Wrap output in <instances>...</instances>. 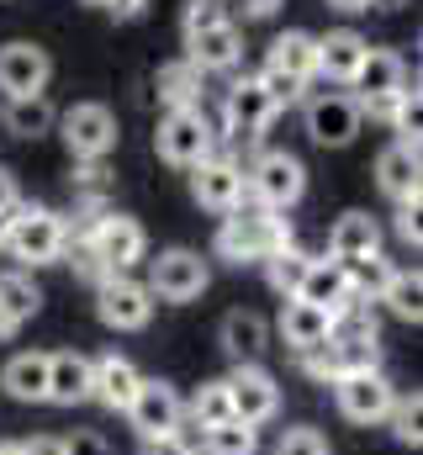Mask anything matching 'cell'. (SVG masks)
<instances>
[{"mask_svg": "<svg viewBox=\"0 0 423 455\" xmlns=\"http://www.w3.org/2000/svg\"><path fill=\"white\" fill-rule=\"evenodd\" d=\"M243 191L254 196V207L286 212V207H297V202H302V191H307V170H302V159H297V154L270 148V154H259V159L249 164Z\"/></svg>", "mask_w": 423, "mask_h": 455, "instance_id": "obj_3", "label": "cell"}, {"mask_svg": "<svg viewBox=\"0 0 423 455\" xmlns=\"http://www.w3.org/2000/svg\"><path fill=\"white\" fill-rule=\"evenodd\" d=\"M397 238H403V243H413V249H419V202H403V207H397Z\"/></svg>", "mask_w": 423, "mask_h": 455, "instance_id": "obj_41", "label": "cell"}, {"mask_svg": "<svg viewBox=\"0 0 423 455\" xmlns=\"http://www.w3.org/2000/svg\"><path fill=\"white\" fill-rule=\"evenodd\" d=\"M387 419H392V429H397V440L419 451V445H423V429H419V419H423V397H419V392H413V397H397Z\"/></svg>", "mask_w": 423, "mask_h": 455, "instance_id": "obj_36", "label": "cell"}, {"mask_svg": "<svg viewBox=\"0 0 423 455\" xmlns=\"http://www.w3.org/2000/svg\"><path fill=\"white\" fill-rule=\"evenodd\" d=\"M307 265H313V254H302L297 243L275 249V254L265 259V281H270V291H281V297L291 302V297H297V286H302V275H307Z\"/></svg>", "mask_w": 423, "mask_h": 455, "instance_id": "obj_31", "label": "cell"}, {"mask_svg": "<svg viewBox=\"0 0 423 455\" xmlns=\"http://www.w3.org/2000/svg\"><path fill=\"white\" fill-rule=\"evenodd\" d=\"M297 302H313V307H323L328 318L344 313V307L355 302V291H349V270L333 265V259H313L307 275H302V286H297Z\"/></svg>", "mask_w": 423, "mask_h": 455, "instance_id": "obj_19", "label": "cell"}, {"mask_svg": "<svg viewBox=\"0 0 423 455\" xmlns=\"http://www.w3.org/2000/svg\"><path fill=\"white\" fill-rule=\"evenodd\" d=\"M186 413H191V424H196V429H217V424H227V419H233L227 387H222V381H207V387L186 403Z\"/></svg>", "mask_w": 423, "mask_h": 455, "instance_id": "obj_35", "label": "cell"}, {"mask_svg": "<svg viewBox=\"0 0 423 455\" xmlns=\"http://www.w3.org/2000/svg\"><path fill=\"white\" fill-rule=\"evenodd\" d=\"M85 5H106V0H85Z\"/></svg>", "mask_w": 423, "mask_h": 455, "instance_id": "obj_51", "label": "cell"}, {"mask_svg": "<svg viewBox=\"0 0 423 455\" xmlns=\"http://www.w3.org/2000/svg\"><path fill=\"white\" fill-rule=\"evenodd\" d=\"M371 254H381V228H376L371 212H344L328 228V259L333 265H360Z\"/></svg>", "mask_w": 423, "mask_h": 455, "instance_id": "obj_16", "label": "cell"}, {"mask_svg": "<svg viewBox=\"0 0 423 455\" xmlns=\"http://www.w3.org/2000/svg\"><path fill=\"white\" fill-rule=\"evenodd\" d=\"M96 313H101L106 329L138 334V329H148V318H154V297H148V286L132 281V275H106L101 286H96Z\"/></svg>", "mask_w": 423, "mask_h": 455, "instance_id": "obj_10", "label": "cell"}, {"mask_svg": "<svg viewBox=\"0 0 423 455\" xmlns=\"http://www.w3.org/2000/svg\"><path fill=\"white\" fill-rule=\"evenodd\" d=\"M376 302H387V307H392V318L419 323V318H423V281H419V270H392V281H387V291H381Z\"/></svg>", "mask_w": 423, "mask_h": 455, "instance_id": "obj_33", "label": "cell"}, {"mask_svg": "<svg viewBox=\"0 0 423 455\" xmlns=\"http://www.w3.org/2000/svg\"><path fill=\"white\" fill-rule=\"evenodd\" d=\"M238 11H243V16H254V21H265V16H275V11H281V0H238Z\"/></svg>", "mask_w": 423, "mask_h": 455, "instance_id": "obj_46", "label": "cell"}, {"mask_svg": "<svg viewBox=\"0 0 423 455\" xmlns=\"http://www.w3.org/2000/svg\"><path fill=\"white\" fill-rule=\"evenodd\" d=\"M143 387V376H138V365L127 360V355H101V360H91V397L111 408V413H127V403H132V392Z\"/></svg>", "mask_w": 423, "mask_h": 455, "instance_id": "obj_17", "label": "cell"}, {"mask_svg": "<svg viewBox=\"0 0 423 455\" xmlns=\"http://www.w3.org/2000/svg\"><path fill=\"white\" fill-rule=\"evenodd\" d=\"M207 291V259L196 249H164L148 265V297L159 302H196Z\"/></svg>", "mask_w": 423, "mask_h": 455, "instance_id": "obj_9", "label": "cell"}, {"mask_svg": "<svg viewBox=\"0 0 423 455\" xmlns=\"http://www.w3.org/2000/svg\"><path fill=\"white\" fill-rule=\"evenodd\" d=\"M265 64L307 85V80L317 75V37L313 32H281V37L270 43V59H265Z\"/></svg>", "mask_w": 423, "mask_h": 455, "instance_id": "obj_29", "label": "cell"}, {"mask_svg": "<svg viewBox=\"0 0 423 455\" xmlns=\"http://www.w3.org/2000/svg\"><path fill=\"white\" fill-rule=\"evenodd\" d=\"M16 207H21V191H16V175H11V170L0 164V218H11Z\"/></svg>", "mask_w": 423, "mask_h": 455, "instance_id": "obj_42", "label": "cell"}, {"mask_svg": "<svg viewBox=\"0 0 423 455\" xmlns=\"http://www.w3.org/2000/svg\"><path fill=\"white\" fill-rule=\"evenodd\" d=\"M154 91H159V101H164L170 112H191V107H202V69H196L191 59L159 64V75H154Z\"/></svg>", "mask_w": 423, "mask_h": 455, "instance_id": "obj_28", "label": "cell"}, {"mask_svg": "<svg viewBox=\"0 0 423 455\" xmlns=\"http://www.w3.org/2000/svg\"><path fill=\"white\" fill-rule=\"evenodd\" d=\"M154 148H159V159L164 164H175V170H191V164H202L212 154V122L202 107H191V112H170L159 122V132H154Z\"/></svg>", "mask_w": 423, "mask_h": 455, "instance_id": "obj_8", "label": "cell"}, {"mask_svg": "<svg viewBox=\"0 0 423 455\" xmlns=\"http://www.w3.org/2000/svg\"><path fill=\"white\" fill-rule=\"evenodd\" d=\"M254 80L265 85V96L275 101V112H281V107H291V101L302 96V80H291V75H281V69H270V64H265V69H259Z\"/></svg>", "mask_w": 423, "mask_h": 455, "instance_id": "obj_37", "label": "cell"}, {"mask_svg": "<svg viewBox=\"0 0 423 455\" xmlns=\"http://www.w3.org/2000/svg\"><path fill=\"white\" fill-rule=\"evenodd\" d=\"M11 334H16V323H11V318L0 313V339H11Z\"/></svg>", "mask_w": 423, "mask_h": 455, "instance_id": "obj_48", "label": "cell"}, {"mask_svg": "<svg viewBox=\"0 0 423 455\" xmlns=\"http://www.w3.org/2000/svg\"><path fill=\"white\" fill-rule=\"evenodd\" d=\"M275 455H328V440H323V429H286L281 435V445H275Z\"/></svg>", "mask_w": 423, "mask_h": 455, "instance_id": "obj_38", "label": "cell"}, {"mask_svg": "<svg viewBox=\"0 0 423 455\" xmlns=\"http://www.w3.org/2000/svg\"><path fill=\"white\" fill-rule=\"evenodd\" d=\"M0 455H21V445H11V440H0Z\"/></svg>", "mask_w": 423, "mask_h": 455, "instance_id": "obj_49", "label": "cell"}, {"mask_svg": "<svg viewBox=\"0 0 423 455\" xmlns=\"http://www.w3.org/2000/svg\"><path fill=\"white\" fill-rule=\"evenodd\" d=\"M106 11H111L116 21H138V16L148 11V0H106Z\"/></svg>", "mask_w": 423, "mask_h": 455, "instance_id": "obj_44", "label": "cell"}, {"mask_svg": "<svg viewBox=\"0 0 423 455\" xmlns=\"http://www.w3.org/2000/svg\"><path fill=\"white\" fill-rule=\"evenodd\" d=\"M64 455H111V445H106V435H96V429H80L75 440H64Z\"/></svg>", "mask_w": 423, "mask_h": 455, "instance_id": "obj_40", "label": "cell"}, {"mask_svg": "<svg viewBox=\"0 0 423 455\" xmlns=\"http://www.w3.org/2000/svg\"><path fill=\"white\" fill-rule=\"evenodd\" d=\"M53 75V59L37 48V43H5L0 48V91L16 101V96H43Z\"/></svg>", "mask_w": 423, "mask_h": 455, "instance_id": "obj_14", "label": "cell"}, {"mask_svg": "<svg viewBox=\"0 0 423 455\" xmlns=\"http://www.w3.org/2000/svg\"><path fill=\"white\" fill-rule=\"evenodd\" d=\"M0 387L16 403H48V355H37V349L11 355L5 371H0Z\"/></svg>", "mask_w": 423, "mask_h": 455, "instance_id": "obj_25", "label": "cell"}, {"mask_svg": "<svg viewBox=\"0 0 423 455\" xmlns=\"http://www.w3.org/2000/svg\"><path fill=\"white\" fill-rule=\"evenodd\" d=\"M328 313L323 307H313V302H286L281 307V339H286V349H297V355H307V349H317V344L328 339Z\"/></svg>", "mask_w": 423, "mask_h": 455, "instance_id": "obj_27", "label": "cell"}, {"mask_svg": "<svg viewBox=\"0 0 423 455\" xmlns=\"http://www.w3.org/2000/svg\"><path fill=\"white\" fill-rule=\"evenodd\" d=\"M333 11H371V0H328Z\"/></svg>", "mask_w": 423, "mask_h": 455, "instance_id": "obj_47", "label": "cell"}, {"mask_svg": "<svg viewBox=\"0 0 423 455\" xmlns=\"http://www.w3.org/2000/svg\"><path fill=\"white\" fill-rule=\"evenodd\" d=\"M85 397H91V355H80V349L48 355V403L75 408Z\"/></svg>", "mask_w": 423, "mask_h": 455, "instance_id": "obj_20", "label": "cell"}, {"mask_svg": "<svg viewBox=\"0 0 423 455\" xmlns=\"http://www.w3.org/2000/svg\"><path fill=\"white\" fill-rule=\"evenodd\" d=\"M127 419H132V429L143 440H164V435H180L186 403H180V392L170 381H143L132 392V403H127Z\"/></svg>", "mask_w": 423, "mask_h": 455, "instance_id": "obj_11", "label": "cell"}, {"mask_svg": "<svg viewBox=\"0 0 423 455\" xmlns=\"http://www.w3.org/2000/svg\"><path fill=\"white\" fill-rule=\"evenodd\" d=\"M376 180L381 191L403 207V202H419V148L413 143H387L381 159H376Z\"/></svg>", "mask_w": 423, "mask_h": 455, "instance_id": "obj_21", "label": "cell"}, {"mask_svg": "<svg viewBox=\"0 0 423 455\" xmlns=\"http://www.w3.org/2000/svg\"><path fill=\"white\" fill-rule=\"evenodd\" d=\"M191 196H196V207H207L217 218H227L233 207H243V170L233 164V159H222V154H207L202 164H191Z\"/></svg>", "mask_w": 423, "mask_h": 455, "instance_id": "obj_12", "label": "cell"}, {"mask_svg": "<svg viewBox=\"0 0 423 455\" xmlns=\"http://www.w3.org/2000/svg\"><path fill=\"white\" fill-rule=\"evenodd\" d=\"M222 16H227V11H222V0H191V5H186V21H180V27H186V37H196L202 27H217Z\"/></svg>", "mask_w": 423, "mask_h": 455, "instance_id": "obj_39", "label": "cell"}, {"mask_svg": "<svg viewBox=\"0 0 423 455\" xmlns=\"http://www.w3.org/2000/svg\"><path fill=\"white\" fill-rule=\"evenodd\" d=\"M307 132H313V143H323V148L355 143V132H360V107H355V96H313V101H307Z\"/></svg>", "mask_w": 423, "mask_h": 455, "instance_id": "obj_15", "label": "cell"}, {"mask_svg": "<svg viewBox=\"0 0 423 455\" xmlns=\"http://www.w3.org/2000/svg\"><path fill=\"white\" fill-rule=\"evenodd\" d=\"M371 5H381V11H397V5H403V0H371Z\"/></svg>", "mask_w": 423, "mask_h": 455, "instance_id": "obj_50", "label": "cell"}, {"mask_svg": "<svg viewBox=\"0 0 423 455\" xmlns=\"http://www.w3.org/2000/svg\"><path fill=\"white\" fill-rule=\"evenodd\" d=\"M16 138H43L53 122H59V112H53V101L48 96H16L11 107H5V116H0Z\"/></svg>", "mask_w": 423, "mask_h": 455, "instance_id": "obj_30", "label": "cell"}, {"mask_svg": "<svg viewBox=\"0 0 423 455\" xmlns=\"http://www.w3.org/2000/svg\"><path fill=\"white\" fill-rule=\"evenodd\" d=\"M85 243H91V254L101 259L106 275H127V270L143 259V249H148L143 223L127 218V212H101V218L91 223V233H85Z\"/></svg>", "mask_w": 423, "mask_h": 455, "instance_id": "obj_5", "label": "cell"}, {"mask_svg": "<svg viewBox=\"0 0 423 455\" xmlns=\"http://www.w3.org/2000/svg\"><path fill=\"white\" fill-rule=\"evenodd\" d=\"M291 243V223L270 207H233L222 228H217V254L227 265H254V259H270L275 249Z\"/></svg>", "mask_w": 423, "mask_h": 455, "instance_id": "obj_1", "label": "cell"}, {"mask_svg": "<svg viewBox=\"0 0 423 455\" xmlns=\"http://www.w3.org/2000/svg\"><path fill=\"white\" fill-rule=\"evenodd\" d=\"M59 132H64L69 154L85 159V164H101L106 154L116 148V116H111V107H101V101L69 107V112L59 116Z\"/></svg>", "mask_w": 423, "mask_h": 455, "instance_id": "obj_7", "label": "cell"}, {"mask_svg": "<svg viewBox=\"0 0 423 455\" xmlns=\"http://www.w3.org/2000/svg\"><path fill=\"white\" fill-rule=\"evenodd\" d=\"M349 85L360 91V101H371V96H392V91L408 85V64H403L392 48H365V59H360V69H355Z\"/></svg>", "mask_w": 423, "mask_h": 455, "instance_id": "obj_24", "label": "cell"}, {"mask_svg": "<svg viewBox=\"0 0 423 455\" xmlns=\"http://www.w3.org/2000/svg\"><path fill=\"white\" fill-rule=\"evenodd\" d=\"M302 360V371L313 376V381H339V376H349V371H365V365H376V355L371 349H349V344H333L323 339L317 349H307V355H297Z\"/></svg>", "mask_w": 423, "mask_h": 455, "instance_id": "obj_26", "label": "cell"}, {"mask_svg": "<svg viewBox=\"0 0 423 455\" xmlns=\"http://www.w3.org/2000/svg\"><path fill=\"white\" fill-rule=\"evenodd\" d=\"M222 387H227L233 419L249 424V429H259V424H270L281 413V387H275V376L265 365H233V376H222Z\"/></svg>", "mask_w": 423, "mask_h": 455, "instance_id": "obj_6", "label": "cell"}, {"mask_svg": "<svg viewBox=\"0 0 423 455\" xmlns=\"http://www.w3.org/2000/svg\"><path fill=\"white\" fill-rule=\"evenodd\" d=\"M143 455H196L180 435H164V440H143Z\"/></svg>", "mask_w": 423, "mask_h": 455, "instance_id": "obj_43", "label": "cell"}, {"mask_svg": "<svg viewBox=\"0 0 423 455\" xmlns=\"http://www.w3.org/2000/svg\"><path fill=\"white\" fill-rule=\"evenodd\" d=\"M0 243L21 265H53L69 249V228H64V218L53 207H16L5 218V228H0Z\"/></svg>", "mask_w": 423, "mask_h": 455, "instance_id": "obj_2", "label": "cell"}, {"mask_svg": "<svg viewBox=\"0 0 423 455\" xmlns=\"http://www.w3.org/2000/svg\"><path fill=\"white\" fill-rule=\"evenodd\" d=\"M254 451H259V429L227 419L217 429H202V451L196 455H254Z\"/></svg>", "mask_w": 423, "mask_h": 455, "instance_id": "obj_34", "label": "cell"}, {"mask_svg": "<svg viewBox=\"0 0 423 455\" xmlns=\"http://www.w3.org/2000/svg\"><path fill=\"white\" fill-rule=\"evenodd\" d=\"M270 122H275V101L265 96L259 80H233L227 85V138L254 143V138L270 132Z\"/></svg>", "mask_w": 423, "mask_h": 455, "instance_id": "obj_13", "label": "cell"}, {"mask_svg": "<svg viewBox=\"0 0 423 455\" xmlns=\"http://www.w3.org/2000/svg\"><path fill=\"white\" fill-rule=\"evenodd\" d=\"M365 37L360 32H349V27H339V32H328V37H317V75L323 80H339V85H349L355 80V69H360V59H365Z\"/></svg>", "mask_w": 423, "mask_h": 455, "instance_id": "obj_23", "label": "cell"}, {"mask_svg": "<svg viewBox=\"0 0 423 455\" xmlns=\"http://www.w3.org/2000/svg\"><path fill=\"white\" fill-rule=\"evenodd\" d=\"M37 307H43V291L32 286V275H21V270H5V275H0V313H5V318L21 329V323L37 313Z\"/></svg>", "mask_w": 423, "mask_h": 455, "instance_id": "obj_32", "label": "cell"}, {"mask_svg": "<svg viewBox=\"0 0 423 455\" xmlns=\"http://www.w3.org/2000/svg\"><path fill=\"white\" fill-rule=\"evenodd\" d=\"M265 344H270V323H265L259 313L233 307V313L222 318V349L233 355V365H259Z\"/></svg>", "mask_w": 423, "mask_h": 455, "instance_id": "obj_22", "label": "cell"}, {"mask_svg": "<svg viewBox=\"0 0 423 455\" xmlns=\"http://www.w3.org/2000/svg\"><path fill=\"white\" fill-rule=\"evenodd\" d=\"M186 59L202 69V75H222V69H233L238 64V53H243V37H238V27L222 16L217 27H202L196 37H186Z\"/></svg>", "mask_w": 423, "mask_h": 455, "instance_id": "obj_18", "label": "cell"}, {"mask_svg": "<svg viewBox=\"0 0 423 455\" xmlns=\"http://www.w3.org/2000/svg\"><path fill=\"white\" fill-rule=\"evenodd\" d=\"M333 397H339V413L349 419V424H387V413H392V403H397V387L387 381V371L381 365H365V371H349V376H339L333 381Z\"/></svg>", "mask_w": 423, "mask_h": 455, "instance_id": "obj_4", "label": "cell"}, {"mask_svg": "<svg viewBox=\"0 0 423 455\" xmlns=\"http://www.w3.org/2000/svg\"><path fill=\"white\" fill-rule=\"evenodd\" d=\"M21 455H64V440L59 435H37V440H27Z\"/></svg>", "mask_w": 423, "mask_h": 455, "instance_id": "obj_45", "label": "cell"}]
</instances>
